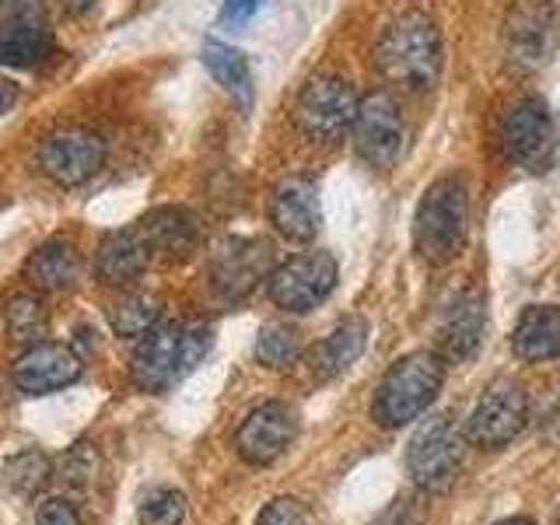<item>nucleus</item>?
Returning <instances> with one entry per match:
<instances>
[{
    "label": "nucleus",
    "mask_w": 560,
    "mask_h": 525,
    "mask_svg": "<svg viewBox=\"0 0 560 525\" xmlns=\"http://www.w3.org/2000/svg\"><path fill=\"white\" fill-rule=\"evenodd\" d=\"M375 67L389 84L424 92L442 78V32L424 11H402L382 28L375 43Z\"/></svg>",
    "instance_id": "nucleus-1"
},
{
    "label": "nucleus",
    "mask_w": 560,
    "mask_h": 525,
    "mask_svg": "<svg viewBox=\"0 0 560 525\" xmlns=\"http://www.w3.org/2000/svg\"><path fill=\"white\" fill-rule=\"evenodd\" d=\"M214 337L207 326L197 323H158L140 337L133 358H130V375L140 389L148 393H165L175 382H183L192 368H197Z\"/></svg>",
    "instance_id": "nucleus-2"
},
{
    "label": "nucleus",
    "mask_w": 560,
    "mask_h": 525,
    "mask_svg": "<svg viewBox=\"0 0 560 525\" xmlns=\"http://www.w3.org/2000/svg\"><path fill=\"white\" fill-rule=\"evenodd\" d=\"M442 382H445L442 354H434V350H410V354H402L378 382V393L372 399L375 424L385 431L410 424L442 393Z\"/></svg>",
    "instance_id": "nucleus-3"
},
{
    "label": "nucleus",
    "mask_w": 560,
    "mask_h": 525,
    "mask_svg": "<svg viewBox=\"0 0 560 525\" xmlns=\"http://www.w3.org/2000/svg\"><path fill=\"white\" fill-rule=\"evenodd\" d=\"M469 235V200L459 175H442L434 179L413 214V245L420 259L445 267L463 253Z\"/></svg>",
    "instance_id": "nucleus-4"
},
{
    "label": "nucleus",
    "mask_w": 560,
    "mask_h": 525,
    "mask_svg": "<svg viewBox=\"0 0 560 525\" xmlns=\"http://www.w3.org/2000/svg\"><path fill=\"white\" fill-rule=\"evenodd\" d=\"M466 442L448 417H428L407 445V469L424 494H445L459 480Z\"/></svg>",
    "instance_id": "nucleus-5"
},
{
    "label": "nucleus",
    "mask_w": 560,
    "mask_h": 525,
    "mask_svg": "<svg viewBox=\"0 0 560 525\" xmlns=\"http://www.w3.org/2000/svg\"><path fill=\"white\" fill-rule=\"evenodd\" d=\"M361 109V98L354 84L343 78H312L294 98V127L315 144H332L347 130H354V119Z\"/></svg>",
    "instance_id": "nucleus-6"
},
{
    "label": "nucleus",
    "mask_w": 560,
    "mask_h": 525,
    "mask_svg": "<svg viewBox=\"0 0 560 525\" xmlns=\"http://www.w3.org/2000/svg\"><path fill=\"white\" fill-rule=\"evenodd\" d=\"M501 140H504V154L512 158L518 168L533 175L550 172L560 158L557 119L550 113V105L539 98H522L508 109Z\"/></svg>",
    "instance_id": "nucleus-7"
},
{
    "label": "nucleus",
    "mask_w": 560,
    "mask_h": 525,
    "mask_svg": "<svg viewBox=\"0 0 560 525\" xmlns=\"http://www.w3.org/2000/svg\"><path fill=\"white\" fill-rule=\"evenodd\" d=\"M525 420H529V393H525V385L501 378L472 407L466 438L477 448H504L522 434Z\"/></svg>",
    "instance_id": "nucleus-8"
},
{
    "label": "nucleus",
    "mask_w": 560,
    "mask_h": 525,
    "mask_svg": "<svg viewBox=\"0 0 560 525\" xmlns=\"http://www.w3.org/2000/svg\"><path fill=\"white\" fill-rule=\"evenodd\" d=\"M337 288V259L329 253H302L270 270L267 291L284 312H312Z\"/></svg>",
    "instance_id": "nucleus-9"
},
{
    "label": "nucleus",
    "mask_w": 560,
    "mask_h": 525,
    "mask_svg": "<svg viewBox=\"0 0 560 525\" xmlns=\"http://www.w3.org/2000/svg\"><path fill=\"white\" fill-rule=\"evenodd\" d=\"M354 148L368 165L378 172H393L407 148V122L389 92H375L361 98L354 119Z\"/></svg>",
    "instance_id": "nucleus-10"
},
{
    "label": "nucleus",
    "mask_w": 560,
    "mask_h": 525,
    "mask_svg": "<svg viewBox=\"0 0 560 525\" xmlns=\"http://www.w3.org/2000/svg\"><path fill=\"white\" fill-rule=\"evenodd\" d=\"M557 43V18L547 0H515L504 18V57L515 70H539Z\"/></svg>",
    "instance_id": "nucleus-11"
},
{
    "label": "nucleus",
    "mask_w": 560,
    "mask_h": 525,
    "mask_svg": "<svg viewBox=\"0 0 560 525\" xmlns=\"http://www.w3.org/2000/svg\"><path fill=\"white\" fill-rule=\"evenodd\" d=\"M0 14H4V22H0V63L39 67L52 57L43 0H0Z\"/></svg>",
    "instance_id": "nucleus-12"
},
{
    "label": "nucleus",
    "mask_w": 560,
    "mask_h": 525,
    "mask_svg": "<svg viewBox=\"0 0 560 525\" xmlns=\"http://www.w3.org/2000/svg\"><path fill=\"white\" fill-rule=\"evenodd\" d=\"M105 165V140L92 130L63 127L43 137L39 168L57 186H81Z\"/></svg>",
    "instance_id": "nucleus-13"
},
{
    "label": "nucleus",
    "mask_w": 560,
    "mask_h": 525,
    "mask_svg": "<svg viewBox=\"0 0 560 525\" xmlns=\"http://www.w3.org/2000/svg\"><path fill=\"white\" fill-rule=\"evenodd\" d=\"M270 245L262 238H224L210 256V288L221 298H245L270 277Z\"/></svg>",
    "instance_id": "nucleus-14"
},
{
    "label": "nucleus",
    "mask_w": 560,
    "mask_h": 525,
    "mask_svg": "<svg viewBox=\"0 0 560 525\" xmlns=\"http://www.w3.org/2000/svg\"><path fill=\"white\" fill-rule=\"evenodd\" d=\"M298 434V417L284 402H259V407L242 420L235 434V448L245 463L270 466L280 459Z\"/></svg>",
    "instance_id": "nucleus-15"
},
{
    "label": "nucleus",
    "mask_w": 560,
    "mask_h": 525,
    "mask_svg": "<svg viewBox=\"0 0 560 525\" xmlns=\"http://www.w3.org/2000/svg\"><path fill=\"white\" fill-rule=\"evenodd\" d=\"M270 224L291 242H312L323 228L319 186L305 175H288L270 192Z\"/></svg>",
    "instance_id": "nucleus-16"
},
{
    "label": "nucleus",
    "mask_w": 560,
    "mask_h": 525,
    "mask_svg": "<svg viewBox=\"0 0 560 525\" xmlns=\"http://www.w3.org/2000/svg\"><path fill=\"white\" fill-rule=\"evenodd\" d=\"M81 372L84 364L67 343H35L14 361V385L25 396H49L74 385Z\"/></svg>",
    "instance_id": "nucleus-17"
},
{
    "label": "nucleus",
    "mask_w": 560,
    "mask_h": 525,
    "mask_svg": "<svg viewBox=\"0 0 560 525\" xmlns=\"http://www.w3.org/2000/svg\"><path fill=\"white\" fill-rule=\"evenodd\" d=\"M487 329V302L477 288H466L445 305L438 319V354L445 361H469L483 343Z\"/></svg>",
    "instance_id": "nucleus-18"
},
{
    "label": "nucleus",
    "mask_w": 560,
    "mask_h": 525,
    "mask_svg": "<svg viewBox=\"0 0 560 525\" xmlns=\"http://www.w3.org/2000/svg\"><path fill=\"white\" fill-rule=\"evenodd\" d=\"M151 256L154 253L140 228H119V232H109L98 242L95 273L102 284H109V288H130L140 280V273L148 270Z\"/></svg>",
    "instance_id": "nucleus-19"
},
{
    "label": "nucleus",
    "mask_w": 560,
    "mask_h": 525,
    "mask_svg": "<svg viewBox=\"0 0 560 525\" xmlns=\"http://www.w3.org/2000/svg\"><path fill=\"white\" fill-rule=\"evenodd\" d=\"M137 228L144 232L151 253L165 259H186L197 253L203 242L200 221L183 207H158Z\"/></svg>",
    "instance_id": "nucleus-20"
},
{
    "label": "nucleus",
    "mask_w": 560,
    "mask_h": 525,
    "mask_svg": "<svg viewBox=\"0 0 560 525\" xmlns=\"http://www.w3.org/2000/svg\"><path fill=\"white\" fill-rule=\"evenodd\" d=\"M25 277L39 291H70L81 280L78 249L67 238H49L25 262Z\"/></svg>",
    "instance_id": "nucleus-21"
},
{
    "label": "nucleus",
    "mask_w": 560,
    "mask_h": 525,
    "mask_svg": "<svg viewBox=\"0 0 560 525\" xmlns=\"http://www.w3.org/2000/svg\"><path fill=\"white\" fill-rule=\"evenodd\" d=\"M515 354L522 361L560 358V305H533L522 312L515 326Z\"/></svg>",
    "instance_id": "nucleus-22"
},
{
    "label": "nucleus",
    "mask_w": 560,
    "mask_h": 525,
    "mask_svg": "<svg viewBox=\"0 0 560 525\" xmlns=\"http://www.w3.org/2000/svg\"><path fill=\"white\" fill-rule=\"evenodd\" d=\"M203 67L210 70V78H214L224 92L242 105V113L253 109V70H249V60H245L242 49L218 43V39H207L203 43Z\"/></svg>",
    "instance_id": "nucleus-23"
},
{
    "label": "nucleus",
    "mask_w": 560,
    "mask_h": 525,
    "mask_svg": "<svg viewBox=\"0 0 560 525\" xmlns=\"http://www.w3.org/2000/svg\"><path fill=\"white\" fill-rule=\"evenodd\" d=\"M364 343H368V319H361V315H350V319H343L323 340V347H319V354H315V364L312 368L323 378L340 375V372H347V368L364 354Z\"/></svg>",
    "instance_id": "nucleus-24"
},
{
    "label": "nucleus",
    "mask_w": 560,
    "mask_h": 525,
    "mask_svg": "<svg viewBox=\"0 0 560 525\" xmlns=\"http://www.w3.org/2000/svg\"><path fill=\"white\" fill-rule=\"evenodd\" d=\"M158 315H162V298L151 291H127L109 305V326L116 329V337L137 340L158 326Z\"/></svg>",
    "instance_id": "nucleus-25"
},
{
    "label": "nucleus",
    "mask_w": 560,
    "mask_h": 525,
    "mask_svg": "<svg viewBox=\"0 0 560 525\" xmlns=\"http://www.w3.org/2000/svg\"><path fill=\"white\" fill-rule=\"evenodd\" d=\"M46 305L35 294H11L4 305V326L11 332V340L18 343H35L46 337Z\"/></svg>",
    "instance_id": "nucleus-26"
},
{
    "label": "nucleus",
    "mask_w": 560,
    "mask_h": 525,
    "mask_svg": "<svg viewBox=\"0 0 560 525\" xmlns=\"http://www.w3.org/2000/svg\"><path fill=\"white\" fill-rule=\"evenodd\" d=\"M49 472H52V463L46 455L35 448H25L4 463V483L14 490V494H35V490L49 480Z\"/></svg>",
    "instance_id": "nucleus-27"
},
{
    "label": "nucleus",
    "mask_w": 560,
    "mask_h": 525,
    "mask_svg": "<svg viewBox=\"0 0 560 525\" xmlns=\"http://www.w3.org/2000/svg\"><path fill=\"white\" fill-rule=\"evenodd\" d=\"M256 358L267 368H291L302 358V340H298V332L288 326H277V323L262 326L256 337Z\"/></svg>",
    "instance_id": "nucleus-28"
},
{
    "label": "nucleus",
    "mask_w": 560,
    "mask_h": 525,
    "mask_svg": "<svg viewBox=\"0 0 560 525\" xmlns=\"http://www.w3.org/2000/svg\"><path fill=\"white\" fill-rule=\"evenodd\" d=\"M140 525H179L186 515V498L172 487H154L140 498Z\"/></svg>",
    "instance_id": "nucleus-29"
},
{
    "label": "nucleus",
    "mask_w": 560,
    "mask_h": 525,
    "mask_svg": "<svg viewBox=\"0 0 560 525\" xmlns=\"http://www.w3.org/2000/svg\"><path fill=\"white\" fill-rule=\"evenodd\" d=\"M57 477L67 483V487H78V490H88L98 477V452L92 442H78L74 448L63 452V459L57 463Z\"/></svg>",
    "instance_id": "nucleus-30"
},
{
    "label": "nucleus",
    "mask_w": 560,
    "mask_h": 525,
    "mask_svg": "<svg viewBox=\"0 0 560 525\" xmlns=\"http://www.w3.org/2000/svg\"><path fill=\"white\" fill-rule=\"evenodd\" d=\"M256 525H312L308 508L294 498H273L267 508L259 512Z\"/></svg>",
    "instance_id": "nucleus-31"
},
{
    "label": "nucleus",
    "mask_w": 560,
    "mask_h": 525,
    "mask_svg": "<svg viewBox=\"0 0 560 525\" xmlns=\"http://www.w3.org/2000/svg\"><path fill=\"white\" fill-rule=\"evenodd\" d=\"M35 525H81L74 504L67 501H46L39 508V515H35Z\"/></svg>",
    "instance_id": "nucleus-32"
},
{
    "label": "nucleus",
    "mask_w": 560,
    "mask_h": 525,
    "mask_svg": "<svg viewBox=\"0 0 560 525\" xmlns=\"http://www.w3.org/2000/svg\"><path fill=\"white\" fill-rule=\"evenodd\" d=\"M262 0H224V11H221V22L228 25H242L259 11Z\"/></svg>",
    "instance_id": "nucleus-33"
},
{
    "label": "nucleus",
    "mask_w": 560,
    "mask_h": 525,
    "mask_svg": "<svg viewBox=\"0 0 560 525\" xmlns=\"http://www.w3.org/2000/svg\"><path fill=\"white\" fill-rule=\"evenodd\" d=\"M14 102H18V84L8 81V78H0V116L11 113V109H14Z\"/></svg>",
    "instance_id": "nucleus-34"
},
{
    "label": "nucleus",
    "mask_w": 560,
    "mask_h": 525,
    "mask_svg": "<svg viewBox=\"0 0 560 525\" xmlns=\"http://www.w3.org/2000/svg\"><path fill=\"white\" fill-rule=\"evenodd\" d=\"M98 4V0H63V11L67 14H84V11H92Z\"/></svg>",
    "instance_id": "nucleus-35"
},
{
    "label": "nucleus",
    "mask_w": 560,
    "mask_h": 525,
    "mask_svg": "<svg viewBox=\"0 0 560 525\" xmlns=\"http://www.w3.org/2000/svg\"><path fill=\"white\" fill-rule=\"evenodd\" d=\"M498 525H536L533 518H525V515H515V518H504V522H498Z\"/></svg>",
    "instance_id": "nucleus-36"
},
{
    "label": "nucleus",
    "mask_w": 560,
    "mask_h": 525,
    "mask_svg": "<svg viewBox=\"0 0 560 525\" xmlns=\"http://www.w3.org/2000/svg\"><path fill=\"white\" fill-rule=\"evenodd\" d=\"M557 525H560V522H557Z\"/></svg>",
    "instance_id": "nucleus-37"
}]
</instances>
